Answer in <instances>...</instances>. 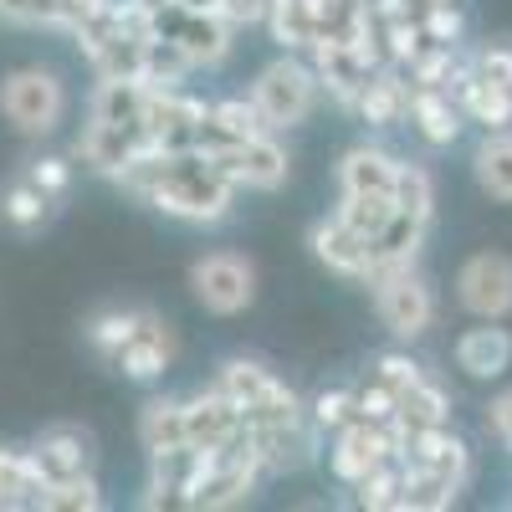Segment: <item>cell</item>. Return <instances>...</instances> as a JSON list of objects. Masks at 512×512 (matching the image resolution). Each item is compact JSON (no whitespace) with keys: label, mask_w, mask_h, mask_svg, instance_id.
I'll return each instance as SVG.
<instances>
[{"label":"cell","mask_w":512,"mask_h":512,"mask_svg":"<svg viewBox=\"0 0 512 512\" xmlns=\"http://www.w3.org/2000/svg\"><path fill=\"white\" fill-rule=\"evenodd\" d=\"M113 180L134 200L164 210L175 221H195V226L221 221L231 210V195H236V185L205 159V149H180V154L139 149Z\"/></svg>","instance_id":"1"},{"label":"cell","mask_w":512,"mask_h":512,"mask_svg":"<svg viewBox=\"0 0 512 512\" xmlns=\"http://www.w3.org/2000/svg\"><path fill=\"white\" fill-rule=\"evenodd\" d=\"M318 103V72L297 57H277L272 67L256 72L251 82V108L262 118V128L282 134V128H297Z\"/></svg>","instance_id":"2"},{"label":"cell","mask_w":512,"mask_h":512,"mask_svg":"<svg viewBox=\"0 0 512 512\" xmlns=\"http://www.w3.org/2000/svg\"><path fill=\"white\" fill-rule=\"evenodd\" d=\"M0 113H6L21 134L41 139L52 134L67 113V88L52 67H16L6 82H0Z\"/></svg>","instance_id":"3"},{"label":"cell","mask_w":512,"mask_h":512,"mask_svg":"<svg viewBox=\"0 0 512 512\" xmlns=\"http://www.w3.org/2000/svg\"><path fill=\"white\" fill-rule=\"evenodd\" d=\"M374 287V313L395 338H420L436 323V292L415 277V267H384L369 277Z\"/></svg>","instance_id":"4"},{"label":"cell","mask_w":512,"mask_h":512,"mask_svg":"<svg viewBox=\"0 0 512 512\" xmlns=\"http://www.w3.org/2000/svg\"><path fill=\"white\" fill-rule=\"evenodd\" d=\"M216 390H226L241 410L246 425H267V420H292V415H303V405H297V395L287 390V384L262 369L256 359H231L216 379Z\"/></svg>","instance_id":"5"},{"label":"cell","mask_w":512,"mask_h":512,"mask_svg":"<svg viewBox=\"0 0 512 512\" xmlns=\"http://www.w3.org/2000/svg\"><path fill=\"white\" fill-rule=\"evenodd\" d=\"M190 292L205 313L216 318H231L241 308H251L256 297V267L246 262L241 251H210L190 267Z\"/></svg>","instance_id":"6"},{"label":"cell","mask_w":512,"mask_h":512,"mask_svg":"<svg viewBox=\"0 0 512 512\" xmlns=\"http://www.w3.org/2000/svg\"><path fill=\"white\" fill-rule=\"evenodd\" d=\"M400 425L395 420H364V415H354L349 425H338V436H333V451H328V461H333V477L338 482H359V477H369L379 461H395L400 456Z\"/></svg>","instance_id":"7"},{"label":"cell","mask_w":512,"mask_h":512,"mask_svg":"<svg viewBox=\"0 0 512 512\" xmlns=\"http://www.w3.org/2000/svg\"><path fill=\"white\" fill-rule=\"evenodd\" d=\"M205 159L221 169V175L241 190H277L287 180V149L277 144L272 128H262V134H251L231 149H205Z\"/></svg>","instance_id":"8"},{"label":"cell","mask_w":512,"mask_h":512,"mask_svg":"<svg viewBox=\"0 0 512 512\" xmlns=\"http://www.w3.org/2000/svg\"><path fill=\"white\" fill-rule=\"evenodd\" d=\"M456 297L477 318H507L512 313V256H502V251L466 256L456 272Z\"/></svg>","instance_id":"9"},{"label":"cell","mask_w":512,"mask_h":512,"mask_svg":"<svg viewBox=\"0 0 512 512\" xmlns=\"http://www.w3.org/2000/svg\"><path fill=\"white\" fill-rule=\"evenodd\" d=\"M200 118H205L200 98H185L180 88H149L144 139H149V149H164V154L195 149L200 144Z\"/></svg>","instance_id":"10"},{"label":"cell","mask_w":512,"mask_h":512,"mask_svg":"<svg viewBox=\"0 0 512 512\" xmlns=\"http://www.w3.org/2000/svg\"><path fill=\"white\" fill-rule=\"evenodd\" d=\"M246 431V420H241V410H236V400L226 395V390H200L195 400H185V441L190 446H200V451H221V446H231L236 436Z\"/></svg>","instance_id":"11"},{"label":"cell","mask_w":512,"mask_h":512,"mask_svg":"<svg viewBox=\"0 0 512 512\" xmlns=\"http://www.w3.org/2000/svg\"><path fill=\"white\" fill-rule=\"evenodd\" d=\"M400 461L405 466H420V472H441L451 482H466V466H472V451L466 441L446 425H425V431H405L400 436Z\"/></svg>","instance_id":"12"},{"label":"cell","mask_w":512,"mask_h":512,"mask_svg":"<svg viewBox=\"0 0 512 512\" xmlns=\"http://www.w3.org/2000/svg\"><path fill=\"white\" fill-rule=\"evenodd\" d=\"M31 461L47 482H67L93 472V436L82 425H47L36 441H31Z\"/></svg>","instance_id":"13"},{"label":"cell","mask_w":512,"mask_h":512,"mask_svg":"<svg viewBox=\"0 0 512 512\" xmlns=\"http://www.w3.org/2000/svg\"><path fill=\"white\" fill-rule=\"evenodd\" d=\"M313 72H318V88H328L338 103H354L359 88L374 77V57L354 41H313Z\"/></svg>","instance_id":"14"},{"label":"cell","mask_w":512,"mask_h":512,"mask_svg":"<svg viewBox=\"0 0 512 512\" xmlns=\"http://www.w3.org/2000/svg\"><path fill=\"white\" fill-rule=\"evenodd\" d=\"M246 441H251L256 461H262V472H292V466H303L313 456V436H308L303 415L267 420V425H246Z\"/></svg>","instance_id":"15"},{"label":"cell","mask_w":512,"mask_h":512,"mask_svg":"<svg viewBox=\"0 0 512 512\" xmlns=\"http://www.w3.org/2000/svg\"><path fill=\"white\" fill-rule=\"evenodd\" d=\"M139 149H149V139H144V128H123V123H93L88 118V128H82V139H77V159L93 169V175H118V169L134 159Z\"/></svg>","instance_id":"16"},{"label":"cell","mask_w":512,"mask_h":512,"mask_svg":"<svg viewBox=\"0 0 512 512\" xmlns=\"http://www.w3.org/2000/svg\"><path fill=\"white\" fill-rule=\"evenodd\" d=\"M308 246H313V256L328 267V272H338V277H364L369 282V272H374V251H369V241L359 236V231H349L344 221H318L313 226V236H308Z\"/></svg>","instance_id":"17"},{"label":"cell","mask_w":512,"mask_h":512,"mask_svg":"<svg viewBox=\"0 0 512 512\" xmlns=\"http://www.w3.org/2000/svg\"><path fill=\"white\" fill-rule=\"evenodd\" d=\"M185 21H180V31H164V36H175L180 41V52H185V62L190 67H221L226 57H231V47H236V41H231V21L221 16V11H205V16H190V11H180Z\"/></svg>","instance_id":"18"},{"label":"cell","mask_w":512,"mask_h":512,"mask_svg":"<svg viewBox=\"0 0 512 512\" xmlns=\"http://www.w3.org/2000/svg\"><path fill=\"white\" fill-rule=\"evenodd\" d=\"M169 359H175V333H169V323H164V318L144 313L139 333L118 349V359H113V364H118L128 379H159V374L169 369Z\"/></svg>","instance_id":"19"},{"label":"cell","mask_w":512,"mask_h":512,"mask_svg":"<svg viewBox=\"0 0 512 512\" xmlns=\"http://www.w3.org/2000/svg\"><path fill=\"white\" fill-rule=\"evenodd\" d=\"M400 159L384 154L379 144H354L338 164V190L344 195H395Z\"/></svg>","instance_id":"20"},{"label":"cell","mask_w":512,"mask_h":512,"mask_svg":"<svg viewBox=\"0 0 512 512\" xmlns=\"http://www.w3.org/2000/svg\"><path fill=\"white\" fill-rule=\"evenodd\" d=\"M512 364V333L497 328V318H482V328H466L456 338V369L472 379H497Z\"/></svg>","instance_id":"21"},{"label":"cell","mask_w":512,"mask_h":512,"mask_svg":"<svg viewBox=\"0 0 512 512\" xmlns=\"http://www.w3.org/2000/svg\"><path fill=\"white\" fill-rule=\"evenodd\" d=\"M410 82L400 77V72H374L364 88H359V98H354V108L364 113V123H374V128H395L400 118H410Z\"/></svg>","instance_id":"22"},{"label":"cell","mask_w":512,"mask_h":512,"mask_svg":"<svg viewBox=\"0 0 512 512\" xmlns=\"http://www.w3.org/2000/svg\"><path fill=\"white\" fill-rule=\"evenodd\" d=\"M456 103H461V118L482 123L487 134H502V128H512V88H497V82H482V77H472V72H461Z\"/></svg>","instance_id":"23"},{"label":"cell","mask_w":512,"mask_h":512,"mask_svg":"<svg viewBox=\"0 0 512 512\" xmlns=\"http://www.w3.org/2000/svg\"><path fill=\"white\" fill-rule=\"evenodd\" d=\"M251 134H262V118H256L251 98H226V103H216V108H205V118H200V144H195V149H231V144H241V139H251Z\"/></svg>","instance_id":"24"},{"label":"cell","mask_w":512,"mask_h":512,"mask_svg":"<svg viewBox=\"0 0 512 512\" xmlns=\"http://www.w3.org/2000/svg\"><path fill=\"white\" fill-rule=\"evenodd\" d=\"M144 103H149V82H139V77H103L98 93H93V123L144 128Z\"/></svg>","instance_id":"25"},{"label":"cell","mask_w":512,"mask_h":512,"mask_svg":"<svg viewBox=\"0 0 512 512\" xmlns=\"http://www.w3.org/2000/svg\"><path fill=\"white\" fill-rule=\"evenodd\" d=\"M410 118L425 134V144H456L461 139V103H456V93L415 88L410 93Z\"/></svg>","instance_id":"26"},{"label":"cell","mask_w":512,"mask_h":512,"mask_svg":"<svg viewBox=\"0 0 512 512\" xmlns=\"http://www.w3.org/2000/svg\"><path fill=\"white\" fill-rule=\"evenodd\" d=\"M425 226H431V221L410 216V210H395V216L384 221V231L369 241V251H374V272H384V267H410V262H415V251H420V241H425ZM374 272H369V277H374Z\"/></svg>","instance_id":"27"},{"label":"cell","mask_w":512,"mask_h":512,"mask_svg":"<svg viewBox=\"0 0 512 512\" xmlns=\"http://www.w3.org/2000/svg\"><path fill=\"white\" fill-rule=\"evenodd\" d=\"M47 497V477L36 472L31 451H11L0 446V507L16 512V507H41Z\"/></svg>","instance_id":"28"},{"label":"cell","mask_w":512,"mask_h":512,"mask_svg":"<svg viewBox=\"0 0 512 512\" xmlns=\"http://www.w3.org/2000/svg\"><path fill=\"white\" fill-rule=\"evenodd\" d=\"M267 21H272V31L287 52H313V41L323 31L318 26V0H272Z\"/></svg>","instance_id":"29"},{"label":"cell","mask_w":512,"mask_h":512,"mask_svg":"<svg viewBox=\"0 0 512 512\" xmlns=\"http://www.w3.org/2000/svg\"><path fill=\"white\" fill-rule=\"evenodd\" d=\"M472 175L477 185L492 195V200H507L512 205V134L502 128V134H487L472 154Z\"/></svg>","instance_id":"30"},{"label":"cell","mask_w":512,"mask_h":512,"mask_svg":"<svg viewBox=\"0 0 512 512\" xmlns=\"http://www.w3.org/2000/svg\"><path fill=\"white\" fill-rule=\"evenodd\" d=\"M446 420H451L446 390H441V384H431L425 374L395 400V425H400V431H425V425H446Z\"/></svg>","instance_id":"31"},{"label":"cell","mask_w":512,"mask_h":512,"mask_svg":"<svg viewBox=\"0 0 512 512\" xmlns=\"http://www.w3.org/2000/svg\"><path fill=\"white\" fill-rule=\"evenodd\" d=\"M190 72H195V67L185 62V52H180L175 36L154 31V36L144 41V67H139V77L149 82V88H180Z\"/></svg>","instance_id":"32"},{"label":"cell","mask_w":512,"mask_h":512,"mask_svg":"<svg viewBox=\"0 0 512 512\" xmlns=\"http://www.w3.org/2000/svg\"><path fill=\"white\" fill-rule=\"evenodd\" d=\"M405 466V461H400ZM461 482L441 477V472H420V466H405V487H400V507L405 512H446L456 502Z\"/></svg>","instance_id":"33"},{"label":"cell","mask_w":512,"mask_h":512,"mask_svg":"<svg viewBox=\"0 0 512 512\" xmlns=\"http://www.w3.org/2000/svg\"><path fill=\"white\" fill-rule=\"evenodd\" d=\"M139 441L144 451H169L185 441V400H149L139 415Z\"/></svg>","instance_id":"34"},{"label":"cell","mask_w":512,"mask_h":512,"mask_svg":"<svg viewBox=\"0 0 512 512\" xmlns=\"http://www.w3.org/2000/svg\"><path fill=\"white\" fill-rule=\"evenodd\" d=\"M139 323H144V313H139V308H108V313H98V318L88 323V344H93V354L113 364V359H118V349L139 333Z\"/></svg>","instance_id":"35"},{"label":"cell","mask_w":512,"mask_h":512,"mask_svg":"<svg viewBox=\"0 0 512 512\" xmlns=\"http://www.w3.org/2000/svg\"><path fill=\"white\" fill-rule=\"evenodd\" d=\"M400 487H405V466L395 456V461H379L369 477L354 482V502L369 512H390V507H400Z\"/></svg>","instance_id":"36"},{"label":"cell","mask_w":512,"mask_h":512,"mask_svg":"<svg viewBox=\"0 0 512 512\" xmlns=\"http://www.w3.org/2000/svg\"><path fill=\"white\" fill-rule=\"evenodd\" d=\"M390 216H395V195H344L338 200V221L349 231H359L364 241H374Z\"/></svg>","instance_id":"37"},{"label":"cell","mask_w":512,"mask_h":512,"mask_svg":"<svg viewBox=\"0 0 512 512\" xmlns=\"http://www.w3.org/2000/svg\"><path fill=\"white\" fill-rule=\"evenodd\" d=\"M47 210H52V195L36 190L31 180H16L6 195H0V216H6L16 231H36L41 221H47Z\"/></svg>","instance_id":"38"},{"label":"cell","mask_w":512,"mask_h":512,"mask_svg":"<svg viewBox=\"0 0 512 512\" xmlns=\"http://www.w3.org/2000/svg\"><path fill=\"white\" fill-rule=\"evenodd\" d=\"M41 507H47V512H98L103 492H98L93 472H82V477H67V482H47Z\"/></svg>","instance_id":"39"},{"label":"cell","mask_w":512,"mask_h":512,"mask_svg":"<svg viewBox=\"0 0 512 512\" xmlns=\"http://www.w3.org/2000/svg\"><path fill=\"white\" fill-rule=\"evenodd\" d=\"M395 210H410V216L431 221L436 210V190H431V175L420 164H400V180H395Z\"/></svg>","instance_id":"40"},{"label":"cell","mask_w":512,"mask_h":512,"mask_svg":"<svg viewBox=\"0 0 512 512\" xmlns=\"http://www.w3.org/2000/svg\"><path fill=\"white\" fill-rule=\"evenodd\" d=\"M420 31H425L431 47H456V41H461V11L456 6H425Z\"/></svg>","instance_id":"41"},{"label":"cell","mask_w":512,"mask_h":512,"mask_svg":"<svg viewBox=\"0 0 512 512\" xmlns=\"http://www.w3.org/2000/svg\"><path fill=\"white\" fill-rule=\"evenodd\" d=\"M466 72L482 77V82H497V88H512V47H502V41L497 47H482Z\"/></svg>","instance_id":"42"},{"label":"cell","mask_w":512,"mask_h":512,"mask_svg":"<svg viewBox=\"0 0 512 512\" xmlns=\"http://www.w3.org/2000/svg\"><path fill=\"white\" fill-rule=\"evenodd\" d=\"M313 420L323 425V431H338V425L354 420V390H323L313 400Z\"/></svg>","instance_id":"43"},{"label":"cell","mask_w":512,"mask_h":512,"mask_svg":"<svg viewBox=\"0 0 512 512\" xmlns=\"http://www.w3.org/2000/svg\"><path fill=\"white\" fill-rule=\"evenodd\" d=\"M354 415H364V420H395V390H390V384H379V379H369L364 390H354Z\"/></svg>","instance_id":"44"},{"label":"cell","mask_w":512,"mask_h":512,"mask_svg":"<svg viewBox=\"0 0 512 512\" xmlns=\"http://www.w3.org/2000/svg\"><path fill=\"white\" fill-rule=\"evenodd\" d=\"M26 180L57 200V195H67V185H72V169H67V159H31Z\"/></svg>","instance_id":"45"},{"label":"cell","mask_w":512,"mask_h":512,"mask_svg":"<svg viewBox=\"0 0 512 512\" xmlns=\"http://www.w3.org/2000/svg\"><path fill=\"white\" fill-rule=\"evenodd\" d=\"M374 379L379 384H390V390H395V400L410 390V384L420 379V364L415 359H405V354H384L379 364H374Z\"/></svg>","instance_id":"46"},{"label":"cell","mask_w":512,"mask_h":512,"mask_svg":"<svg viewBox=\"0 0 512 512\" xmlns=\"http://www.w3.org/2000/svg\"><path fill=\"white\" fill-rule=\"evenodd\" d=\"M267 6L272 0H221V16L231 26H256V21H267Z\"/></svg>","instance_id":"47"},{"label":"cell","mask_w":512,"mask_h":512,"mask_svg":"<svg viewBox=\"0 0 512 512\" xmlns=\"http://www.w3.org/2000/svg\"><path fill=\"white\" fill-rule=\"evenodd\" d=\"M487 425L497 431V441H507V446H512V390L492 400V410H487Z\"/></svg>","instance_id":"48"},{"label":"cell","mask_w":512,"mask_h":512,"mask_svg":"<svg viewBox=\"0 0 512 512\" xmlns=\"http://www.w3.org/2000/svg\"><path fill=\"white\" fill-rule=\"evenodd\" d=\"M169 11H190V16H205V11H221V0H169Z\"/></svg>","instance_id":"49"},{"label":"cell","mask_w":512,"mask_h":512,"mask_svg":"<svg viewBox=\"0 0 512 512\" xmlns=\"http://www.w3.org/2000/svg\"><path fill=\"white\" fill-rule=\"evenodd\" d=\"M425 6H451V0H425Z\"/></svg>","instance_id":"50"}]
</instances>
